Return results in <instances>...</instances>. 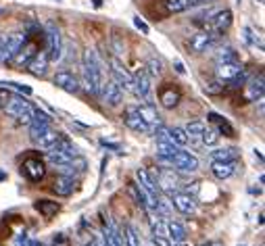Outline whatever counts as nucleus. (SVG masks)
Returning a JSON list of instances; mask_svg holds the SVG:
<instances>
[{"label": "nucleus", "mask_w": 265, "mask_h": 246, "mask_svg": "<svg viewBox=\"0 0 265 246\" xmlns=\"http://www.w3.org/2000/svg\"><path fill=\"white\" fill-rule=\"evenodd\" d=\"M104 79H107L104 63L98 57V52L92 50V48L84 50V84L88 88V92L94 94V96H100Z\"/></svg>", "instance_id": "1"}, {"label": "nucleus", "mask_w": 265, "mask_h": 246, "mask_svg": "<svg viewBox=\"0 0 265 246\" xmlns=\"http://www.w3.org/2000/svg\"><path fill=\"white\" fill-rule=\"evenodd\" d=\"M3 108H5V113L9 117H13L15 121H19L21 125H30L32 119H34V111H36L34 104H30L28 100H23V96H17V94Z\"/></svg>", "instance_id": "2"}, {"label": "nucleus", "mask_w": 265, "mask_h": 246, "mask_svg": "<svg viewBox=\"0 0 265 246\" xmlns=\"http://www.w3.org/2000/svg\"><path fill=\"white\" fill-rule=\"evenodd\" d=\"M75 156H80L77 148H75L71 142H65V140H61L55 148L46 150V161H48L52 167L67 165V163H71V161L75 159Z\"/></svg>", "instance_id": "3"}, {"label": "nucleus", "mask_w": 265, "mask_h": 246, "mask_svg": "<svg viewBox=\"0 0 265 246\" xmlns=\"http://www.w3.org/2000/svg\"><path fill=\"white\" fill-rule=\"evenodd\" d=\"M131 90L136 92V96L140 100H146L148 104L152 102L150 100V96H152V77L146 71V67H138V71L131 75Z\"/></svg>", "instance_id": "4"}, {"label": "nucleus", "mask_w": 265, "mask_h": 246, "mask_svg": "<svg viewBox=\"0 0 265 246\" xmlns=\"http://www.w3.org/2000/svg\"><path fill=\"white\" fill-rule=\"evenodd\" d=\"M28 42V36L25 34H11L5 38L3 42V50H0V65H11L15 54L19 52V48L23 46V44Z\"/></svg>", "instance_id": "5"}, {"label": "nucleus", "mask_w": 265, "mask_h": 246, "mask_svg": "<svg viewBox=\"0 0 265 246\" xmlns=\"http://www.w3.org/2000/svg\"><path fill=\"white\" fill-rule=\"evenodd\" d=\"M169 169H173V171H186V173H194L196 169H198V159L190 152V150H178L175 152L171 159L165 163Z\"/></svg>", "instance_id": "6"}, {"label": "nucleus", "mask_w": 265, "mask_h": 246, "mask_svg": "<svg viewBox=\"0 0 265 246\" xmlns=\"http://www.w3.org/2000/svg\"><path fill=\"white\" fill-rule=\"evenodd\" d=\"M217 42H219V36L213 34L211 30H203V32H198L194 34L190 40H188V48L196 54H201V52H207L211 48L217 46Z\"/></svg>", "instance_id": "7"}, {"label": "nucleus", "mask_w": 265, "mask_h": 246, "mask_svg": "<svg viewBox=\"0 0 265 246\" xmlns=\"http://www.w3.org/2000/svg\"><path fill=\"white\" fill-rule=\"evenodd\" d=\"M157 188H159V192L163 194V196H171V194H175L180 190V180H178V175L173 173V169H161L159 171V175H157Z\"/></svg>", "instance_id": "8"}, {"label": "nucleus", "mask_w": 265, "mask_h": 246, "mask_svg": "<svg viewBox=\"0 0 265 246\" xmlns=\"http://www.w3.org/2000/svg\"><path fill=\"white\" fill-rule=\"evenodd\" d=\"M169 203H171V207H175V211L182 213V215H194L196 213V198L190 192L178 190L175 194L169 196Z\"/></svg>", "instance_id": "9"}, {"label": "nucleus", "mask_w": 265, "mask_h": 246, "mask_svg": "<svg viewBox=\"0 0 265 246\" xmlns=\"http://www.w3.org/2000/svg\"><path fill=\"white\" fill-rule=\"evenodd\" d=\"M46 54L48 61H59L61 59V50H63V42H61V32L55 23L46 25Z\"/></svg>", "instance_id": "10"}, {"label": "nucleus", "mask_w": 265, "mask_h": 246, "mask_svg": "<svg viewBox=\"0 0 265 246\" xmlns=\"http://www.w3.org/2000/svg\"><path fill=\"white\" fill-rule=\"evenodd\" d=\"M98 98H102V102L109 104V106H117L123 100V90L117 86V81L113 77H107L104 84H102V90H100Z\"/></svg>", "instance_id": "11"}, {"label": "nucleus", "mask_w": 265, "mask_h": 246, "mask_svg": "<svg viewBox=\"0 0 265 246\" xmlns=\"http://www.w3.org/2000/svg\"><path fill=\"white\" fill-rule=\"evenodd\" d=\"M121 119H123V123H125L129 129H134V131H138V133H152L150 127H148V125L144 123V119L140 117L138 106H127V108L123 111Z\"/></svg>", "instance_id": "12"}, {"label": "nucleus", "mask_w": 265, "mask_h": 246, "mask_svg": "<svg viewBox=\"0 0 265 246\" xmlns=\"http://www.w3.org/2000/svg\"><path fill=\"white\" fill-rule=\"evenodd\" d=\"M232 11L230 9H224V11H217L213 17H211V21H209V28L207 30H211L213 34H217V36H222V34H226L228 30H230V25H232Z\"/></svg>", "instance_id": "13"}, {"label": "nucleus", "mask_w": 265, "mask_h": 246, "mask_svg": "<svg viewBox=\"0 0 265 246\" xmlns=\"http://www.w3.org/2000/svg\"><path fill=\"white\" fill-rule=\"evenodd\" d=\"M52 84L67 94H77L80 92V79L71 71H57L52 77Z\"/></svg>", "instance_id": "14"}, {"label": "nucleus", "mask_w": 265, "mask_h": 246, "mask_svg": "<svg viewBox=\"0 0 265 246\" xmlns=\"http://www.w3.org/2000/svg\"><path fill=\"white\" fill-rule=\"evenodd\" d=\"M111 77L117 81V86L121 88V90H131V73L125 69V67L121 65V61L115 57L111 59Z\"/></svg>", "instance_id": "15"}, {"label": "nucleus", "mask_w": 265, "mask_h": 246, "mask_svg": "<svg viewBox=\"0 0 265 246\" xmlns=\"http://www.w3.org/2000/svg\"><path fill=\"white\" fill-rule=\"evenodd\" d=\"M242 71H245V69H242L240 63H222V65L215 67V77H217L219 84L226 86V84H230L236 75H240Z\"/></svg>", "instance_id": "16"}, {"label": "nucleus", "mask_w": 265, "mask_h": 246, "mask_svg": "<svg viewBox=\"0 0 265 246\" xmlns=\"http://www.w3.org/2000/svg\"><path fill=\"white\" fill-rule=\"evenodd\" d=\"M48 127H52V119L44 113V111H40V108H36L34 111V119H32V123H30V138L32 140H36L42 131H46Z\"/></svg>", "instance_id": "17"}, {"label": "nucleus", "mask_w": 265, "mask_h": 246, "mask_svg": "<svg viewBox=\"0 0 265 246\" xmlns=\"http://www.w3.org/2000/svg\"><path fill=\"white\" fill-rule=\"evenodd\" d=\"M102 246H121V232L113 223V219L104 217V228H102V236H100Z\"/></svg>", "instance_id": "18"}, {"label": "nucleus", "mask_w": 265, "mask_h": 246, "mask_svg": "<svg viewBox=\"0 0 265 246\" xmlns=\"http://www.w3.org/2000/svg\"><path fill=\"white\" fill-rule=\"evenodd\" d=\"M136 184L142 188V190H146L150 196H154V198H161V192H159V188H157V184H154V180H152V175L146 171V169H138L136 171Z\"/></svg>", "instance_id": "19"}, {"label": "nucleus", "mask_w": 265, "mask_h": 246, "mask_svg": "<svg viewBox=\"0 0 265 246\" xmlns=\"http://www.w3.org/2000/svg\"><path fill=\"white\" fill-rule=\"evenodd\" d=\"M34 54H36V44H30V42H25L23 46L19 48V52L15 54V59H13V67H17V69H23V67H28L30 65V61L34 59Z\"/></svg>", "instance_id": "20"}, {"label": "nucleus", "mask_w": 265, "mask_h": 246, "mask_svg": "<svg viewBox=\"0 0 265 246\" xmlns=\"http://www.w3.org/2000/svg\"><path fill=\"white\" fill-rule=\"evenodd\" d=\"M34 142H36L38 148H42V150H50V148H55V146L61 142V133H59L55 127H48L46 131H42Z\"/></svg>", "instance_id": "21"}, {"label": "nucleus", "mask_w": 265, "mask_h": 246, "mask_svg": "<svg viewBox=\"0 0 265 246\" xmlns=\"http://www.w3.org/2000/svg\"><path fill=\"white\" fill-rule=\"evenodd\" d=\"M28 69L36 77H42L44 73H46V69H48V54H46V50L36 52L34 59L30 61V65H28Z\"/></svg>", "instance_id": "22"}, {"label": "nucleus", "mask_w": 265, "mask_h": 246, "mask_svg": "<svg viewBox=\"0 0 265 246\" xmlns=\"http://www.w3.org/2000/svg\"><path fill=\"white\" fill-rule=\"evenodd\" d=\"M23 173L30 177L32 182H40L42 177H44V173H46V169H44V163L40 159H25Z\"/></svg>", "instance_id": "23"}, {"label": "nucleus", "mask_w": 265, "mask_h": 246, "mask_svg": "<svg viewBox=\"0 0 265 246\" xmlns=\"http://www.w3.org/2000/svg\"><path fill=\"white\" fill-rule=\"evenodd\" d=\"M211 161H224V163H236L240 159V150L234 146H226V148H217L211 150Z\"/></svg>", "instance_id": "24"}, {"label": "nucleus", "mask_w": 265, "mask_h": 246, "mask_svg": "<svg viewBox=\"0 0 265 246\" xmlns=\"http://www.w3.org/2000/svg\"><path fill=\"white\" fill-rule=\"evenodd\" d=\"M52 190L57 196H69L73 194L75 190V177H67V175H59L55 184H52Z\"/></svg>", "instance_id": "25"}, {"label": "nucleus", "mask_w": 265, "mask_h": 246, "mask_svg": "<svg viewBox=\"0 0 265 246\" xmlns=\"http://www.w3.org/2000/svg\"><path fill=\"white\" fill-rule=\"evenodd\" d=\"M165 232H167V240L173 244V242H182L186 240V228L182 226L180 221H173V219H167L165 221Z\"/></svg>", "instance_id": "26"}, {"label": "nucleus", "mask_w": 265, "mask_h": 246, "mask_svg": "<svg viewBox=\"0 0 265 246\" xmlns=\"http://www.w3.org/2000/svg\"><path fill=\"white\" fill-rule=\"evenodd\" d=\"M165 221L167 219H163V215H159L157 211H148V223H150V232L154 238H167Z\"/></svg>", "instance_id": "27"}, {"label": "nucleus", "mask_w": 265, "mask_h": 246, "mask_svg": "<svg viewBox=\"0 0 265 246\" xmlns=\"http://www.w3.org/2000/svg\"><path fill=\"white\" fill-rule=\"evenodd\" d=\"M211 173L217 180H228L236 173V163H224V161H211Z\"/></svg>", "instance_id": "28"}, {"label": "nucleus", "mask_w": 265, "mask_h": 246, "mask_svg": "<svg viewBox=\"0 0 265 246\" xmlns=\"http://www.w3.org/2000/svg\"><path fill=\"white\" fill-rule=\"evenodd\" d=\"M263 75H259V79H251L245 84V98L247 100H261L263 98Z\"/></svg>", "instance_id": "29"}, {"label": "nucleus", "mask_w": 265, "mask_h": 246, "mask_svg": "<svg viewBox=\"0 0 265 246\" xmlns=\"http://www.w3.org/2000/svg\"><path fill=\"white\" fill-rule=\"evenodd\" d=\"M138 113H140V117L144 119V123L150 127V131H154V127L163 123V121H161V117H159V113H157V111H154L150 104L138 106Z\"/></svg>", "instance_id": "30"}, {"label": "nucleus", "mask_w": 265, "mask_h": 246, "mask_svg": "<svg viewBox=\"0 0 265 246\" xmlns=\"http://www.w3.org/2000/svg\"><path fill=\"white\" fill-rule=\"evenodd\" d=\"M121 246H140V234L136 230V226L125 223L121 230Z\"/></svg>", "instance_id": "31"}, {"label": "nucleus", "mask_w": 265, "mask_h": 246, "mask_svg": "<svg viewBox=\"0 0 265 246\" xmlns=\"http://www.w3.org/2000/svg\"><path fill=\"white\" fill-rule=\"evenodd\" d=\"M222 63H240L238 52L232 46H219L215 50V65H222Z\"/></svg>", "instance_id": "32"}, {"label": "nucleus", "mask_w": 265, "mask_h": 246, "mask_svg": "<svg viewBox=\"0 0 265 246\" xmlns=\"http://www.w3.org/2000/svg\"><path fill=\"white\" fill-rule=\"evenodd\" d=\"M209 121L217 125V133H224V136H234V127L230 125L228 119H224L222 115L217 113H209Z\"/></svg>", "instance_id": "33"}, {"label": "nucleus", "mask_w": 265, "mask_h": 246, "mask_svg": "<svg viewBox=\"0 0 265 246\" xmlns=\"http://www.w3.org/2000/svg\"><path fill=\"white\" fill-rule=\"evenodd\" d=\"M34 207H36V211H40V215H44V217H55V215L59 213V203H55V200H46V198L38 200Z\"/></svg>", "instance_id": "34"}, {"label": "nucleus", "mask_w": 265, "mask_h": 246, "mask_svg": "<svg viewBox=\"0 0 265 246\" xmlns=\"http://www.w3.org/2000/svg\"><path fill=\"white\" fill-rule=\"evenodd\" d=\"M159 100L165 108H173V106H178L180 102V92L178 90H173V88H165V90L159 94Z\"/></svg>", "instance_id": "35"}, {"label": "nucleus", "mask_w": 265, "mask_h": 246, "mask_svg": "<svg viewBox=\"0 0 265 246\" xmlns=\"http://www.w3.org/2000/svg\"><path fill=\"white\" fill-rule=\"evenodd\" d=\"M203 129H205V123H203V121H190V123L184 127V131H186V136H188L190 142H192V140H201Z\"/></svg>", "instance_id": "36"}, {"label": "nucleus", "mask_w": 265, "mask_h": 246, "mask_svg": "<svg viewBox=\"0 0 265 246\" xmlns=\"http://www.w3.org/2000/svg\"><path fill=\"white\" fill-rule=\"evenodd\" d=\"M169 138H171V142L175 144V146H186L190 140H188V136H186V131H184V127H171L169 129Z\"/></svg>", "instance_id": "37"}, {"label": "nucleus", "mask_w": 265, "mask_h": 246, "mask_svg": "<svg viewBox=\"0 0 265 246\" xmlns=\"http://www.w3.org/2000/svg\"><path fill=\"white\" fill-rule=\"evenodd\" d=\"M217 140H219V133H217V129H215V127H207V125H205L203 133H201V142H203L205 146H213Z\"/></svg>", "instance_id": "38"}, {"label": "nucleus", "mask_w": 265, "mask_h": 246, "mask_svg": "<svg viewBox=\"0 0 265 246\" xmlns=\"http://www.w3.org/2000/svg\"><path fill=\"white\" fill-rule=\"evenodd\" d=\"M165 7L169 13H184L186 9H190L188 0H165Z\"/></svg>", "instance_id": "39"}, {"label": "nucleus", "mask_w": 265, "mask_h": 246, "mask_svg": "<svg viewBox=\"0 0 265 246\" xmlns=\"http://www.w3.org/2000/svg\"><path fill=\"white\" fill-rule=\"evenodd\" d=\"M146 71L150 73V77H157V75H161V71H163V63H161L159 59L150 57V59H148V63H146Z\"/></svg>", "instance_id": "40"}, {"label": "nucleus", "mask_w": 265, "mask_h": 246, "mask_svg": "<svg viewBox=\"0 0 265 246\" xmlns=\"http://www.w3.org/2000/svg\"><path fill=\"white\" fill-rule=\"evenodd\" d=\"M7 88H9V90H13V92H21V94H32V88L30 86H21V84H15V81H7L5 84Z\"/></svg>", "instance_id": "41"}, {"label": "nucleus", "mask_w": 265, "mask_h": 246, "mask_svg": "<svg viewBox=\"0 0 265 246\" xmlns=\"http://www.w3.org/2000/svg\"><path fill=\"white\" fill-rule=\"evenodd\" d=\"M111 46H113V50H115L117 57H121V54L125 52V44L119 40V36H113V38H111Z\"/></svg>", "instance_id": "42"}, {"label": "nucleus", "mask_w": 265, "mask_h": 246, "mask_svg": "<svg viewBox=\"0 0 265 246\" xmlns=\"http://www.w3.org/2000/svg\"><path fill=\"white\" fill-rule=\"evenodd\" d=\"M13 96H15V92H13V90H9L7 86H5V88H0V106H5V104L13 98Z\"/></svg>", "instance_id": "43"}, {"label": "nucleus", "mask_w": 265, "mask_h": 246, "mask_svg": "<svg viewBox=\"0 0 265 246\" xmlns=\"http://www.w3.org/2000/svg\"><path fill=\"white\" fill-rule=\"evenodd\" d=\"M134 25H136V28H138L142 34H148V32H150V28L144 23V21H142L140 17H134Z\"/></svg>", "instance_id": "44"}, {"label": "nucleus", "mask_w": 265, "mask_h": 246, "mask_svg": "<svg viewBox=\"0 0 265 246\" xmlns=\"http://www.w3.org/2000/svg\"><path fill=\"white\" fill-rule=\"evenodd\" d=\"M152 246H173L167 238H152Z\"/></svg>", "instance_id": "45"}, {"label": "nucleus", "mask_w": 265, "mask_h": 246, "mask_svg": "<svg viewBox=\"0 0 265 246\" xmlns=\"http://www.w3.org/2000/svg\"><path fill=\"white\" fill-rule=\"evenodd\" d=\"M19 240L23 242V244H21V246H42L40 242H36V240H30V238H25V236H23V238H19Z\"/></svg>", "instance_id": "46"}, {"label": "nucleus", "mask_w": 265, "mask_h": 246, "mask_svg": "<svg viewBox=\"0 0 265 246\" xmlns=\"http://www.w3.org/2000/svg\"><path fill=\"white\" fill-rule=\"evenodd\" d=\"M201 246H224V242H219V240H207V242H203Z\"/></svg>", "instance_id": "47"}, {"label": "nucleus", "mask_w": 265, "mask_h": 246, "mask_svg": "<svg viewBox=\"0 0 265 246\" xmlns=\"http://www.w3.org/2000/svg\"><path fill=\"white\" fill-rule=\"evenodd\" d=\"M173 246H190L186 240H182V242H173Z\"/></svg>", "instance_id": "48"}, {"label": "nucleus", "mask_w": 265, "mask_h": 246, "mask_svg": "<svg viewBox=\"0 0 265 246\" xmlns=\"http://www.w3.org/2000/svg\"><path fill=\"white\" fill-rule=\"evenodd\" d=\"M3 42H5V38H3V36H0V50H3Z\"/></svg>", "instance_id": "49"}, {"label": "nucleus", "mask_w": 265, "mask_h": 246, "mask_svg": "<svg viewBox=\"0 0 265 246\" xmlns=\"http://www.w3.org/2000/svg\"><path fill=\"white\" fill-rule=\"evenodd\" d=\"M86 246H94V240H90V242H88V244H86Z\"/></svg>", "instance_id": "50"}, {"label": "nucleus", "mask_w": 265, "mask_h": 246, "mask_svg": "<svg viewBox=\"0 0 265 246\" xmlns=\"http://www.w3.org/2000/svg\"><path fill=\"white\" fill-rule=\"evenodd\" d=\"M0 15H3V9H0Z\"/></svg>", "instance_id": "51"}]
</instances>
